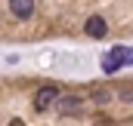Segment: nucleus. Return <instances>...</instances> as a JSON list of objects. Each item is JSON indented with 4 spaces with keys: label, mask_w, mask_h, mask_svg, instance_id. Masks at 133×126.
<instances>
[{
    "label": "nucleus",
    "mask_w": 133,
    "mask_h": 126,
    "mask_svg": "<svg viewBox=\"0 0 133 126\" xmlns=\"http://www.w3.org/2000/svg\"><path fill=\"white\" fill-rule=\"evenodd\" d=\"M127 65H133V49H130V46H115V49L105 52L102 71H105V74H118V71L127 68Z\"/></svg>",
    "instance_id": "obj_1"
},
{
    "label": "nucleus",
    "mask_w": 133,
    "mask_h": 126,
    "mask_svg": "<svg viewBox=\"0 0 133 126\" xmlns=\"http://www.w3.org/2000/svg\"><path fill=\"white\" fill-rule=\"evenodd\" d=\"M53 101H59V89H56V86H43V89H37V95H34V108H37V111H46Z\"/></svg>",
    "instance_id": "obj_2"
},
{
    "label": "nucleus",
    "mask_w": 133,
    "mask_h": 126,
    "mask_svg": "<svg viewBox=\"0 0 133 126\" xmlns=\"http://www.w3.org/2000/svg\"><path fill=\"white\" fill-rule=\"evenodd\" d=\"M9 12L16 15V19H31L34 15V0H9Z\"/></svg>",
    "instance_id": "obj_3"
},
{
    "label": "nucleus",
    "mask_w": 133,
    "mask_h": 126,
    "mask_svg": "<svg viewBox=\"0 0 133 126\" xmlns=\"http://www.w3.org/2000/svg\"><path fill=\"white\" fill-rule=\"evenodd\" d=\"M84 31L90 34V37H105V34H108V25H105L102 15H90L87 25H84Z\"/></svg>",
    "instance_id": "obj_4"
},
{
    "label": "nucleus",
    "mask_w": 133,
    "mask_h": 126,
    "mask_svg": "<svg viewBox=\"0 0 133 126\" xmlns=\"http://www.w3.org/2000/svg\"><path fill=\"white\" fill-rule=\"evenodd\" d=\"M81 105H84L81 95H65V98H62V114H74V111H81Z\"/></svg>",
    "instance_id": "obj_5"
},
{
    "label": "nucleus",
    "mask_w": 133,
    "mask_h": 126,
    "mask_svg": "<svg viewBox=\"0 0 133 126\" xmlns=\"http://www.w3.org/2000/svg\"><path fill=\"white\" fill-rule=\"evenodd\" d=\"M93 98H96L99 105H105V101L111 98V92H105V89H96V92H93Z\"/></svg>",
    "instance_id": "obj_6"
},
{
    "label": "nucleus",
    "mask_w": 133,
    "mask_h": 126,
    "mask_svg": "<svg viewBox=\"0 0 133 126\" xmlns=\"http://www.w3.org/2000/svg\"><path fill=\"white\" fill-rule=\"evenodd\" d=\"M118 95H121L124 101H133V89H124V92H118Z\"/></svg>",
    "instance_id": "obj_7"
}]
</instances>
